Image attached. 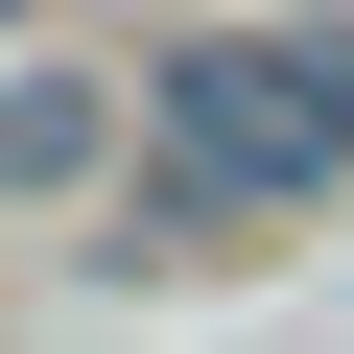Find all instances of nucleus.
<instances>
[{
    "instance_id": "1",
    "label": "nucleus",
    "mask_w": 354,
    "mask_h": 354,
    "mask_svg": "<svg viewBox=\"0 0 354 354\" xmlns=\"http://www.w3.org/2000/svg\"><path fill=\"white\" fill-rule=\"evenodd\" d=\"M142 118L213 165L236 213H307L330 165H354V71L330 48H236V24H189V48H142Z\"/></svg>"
},
{
    "instance_id": "2",
    "label": "nucleus",
    "mask_w": 354,
    "mask_h": 354,
    "mask_svg": "<svg viewBox=\"0 0 354 354\" xmlns=\"http://www.w3.org/2000/svg\"><path fill=\"white\" fill-rule=\"evenodd\" d=\"M95 142H118V95H95V71H0V189H71Z\"/></svg>"
}]
</instances>
